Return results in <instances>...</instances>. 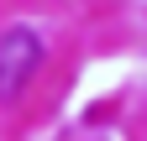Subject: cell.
Here are the masks:
<instances>
[{
    "instance_id": "cell-1",
    "label": "cell",
    "mask_w": 147,
    "mask_h": 141,
    "mask_svg": "<svg viewBox=\"0 0 147 141\" xmlns=\"http://www.w3.org/2000/svg\"><path fill=\"white\" fill-rule=\"evenodd\" d=\"M42 63V42H37L32 26H11L0 37V99H16L26 89V78Z\"/></svg>"
}]
</instances>
